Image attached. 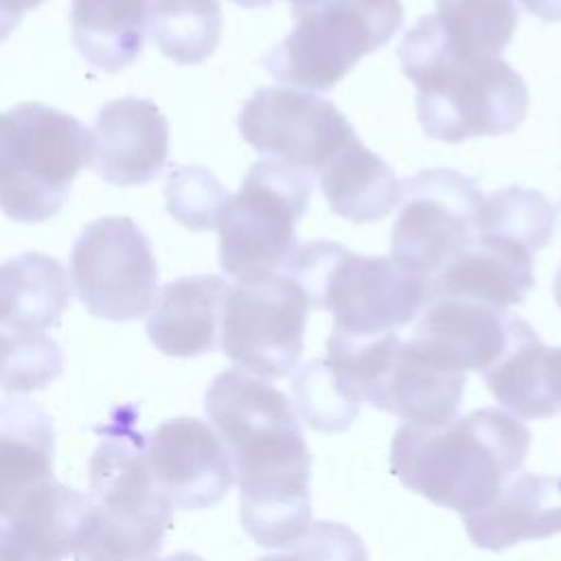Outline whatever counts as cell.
<instances>
[{
    "label": "cell",
    "mask_w": 561,
    "mask_h": 561,
    "mask_svg": "<svg viewBox=\"0 0 561 561\" xmlns=\"http://www.w3.org/2000/svg\"><path fill=\"white\" fill-rule=\"evenodd\" d=\"M239 484V519L261 548H287L311 526V456L285 392L243 368L221 370L204 394Z\"/></svg>",
    "instance_id": "cell-1"
},
{
    "label": "cell",
    "mask_w": 561,
    "mask_h": 561,
    "mask_svg": "<svg viewBox=\"0 0 561 561\" xmlns=\"http://www.w3.org/2000/svg\"><path fill=\"white\" fill-rule=\"evenodd\" d=\"M528 449L530 430L517 416L482 408L438 427L401 425L390 443V465L403 486L465 517L497 497Z\"/></svg>",
    "instance_id": "cell-2"
},
{
    "label": "cell",
    "mask_w": 561,
    "mask_h": 561,
    "mask_svg": "<svg viewBox=\"0 0 561 561\" xmlns=\"http://www.w3.org/2000/svg\"><path fill=\"white\" fill-rule=\"evenodd\" d=\"M403 75L416 88V116L425 136L462 142L471 136L515 131L528 112V88L502 57H458L436 13L419 18L399 46Z\"/></svg>",
    "instance_id": "cell-3"
},
{
    "label": "cell",
    "mask_w": 561,
    "mask_h": 561,
    "mask_svg": "<svg viewBox=\"0 0 561 561\" xmlns=\"http://www.w3.org/2000/svg\"><path fill=\"white\" fill-rule=\"evenodd\" d=\"M280 270L309 298L311 309L333 313V331L381 335L410 324L430 300V280L390 256H366L335 241L298 243Z\"/></svg>",
    "instance_id": "cell-4"
},
{
    "label": "cell",
    "mask_w": 561,
    "mask_h": 561,
    "mask_svg": "<svg viewBox=\"0 0 561 561\" xmlns=\"http://www.w3.org/2000/svg\"><path fill=\"white\" fill-rule=\"evenodd\" d=\"M142 438L110 432L88 462L92 511L75 561H156L173 508L158 493Z\"/></svg>",
    "instance_id": "cell-5"
},
{
    "label": "cell",
    "mask_w": 561,
    "mask_h": 561,
    "mask_svg": "<svg viewBox=\"0 0 561 561\" xmlns=\"http://www.w3.org/2000/svg\"><path fill=\"white\" fill-rule=\"evenodd\" d=\"M90 129L61 110L26 101L0 114V210L20 224L61 210L90 164Z\"/></svg>",
    "instance_id": "cell-6"
},
{
    "label": "cell",
    "mask_w": 561,
    "mask_h": 561,
    "mask_svg": "<svg viewBox=\"0 0 561 561\" xmlns=\"http://www.w3.org/2000/svg\"><path fill=\"white\" fill-rule=\"evenodd\" d=\"M294 28L261 64L278 81L329 92L403 26L401 0H289Z\"/></svg>",
    "instance_id": "cell-7"
},
{
    "label": "cell",
    "mask_w": 561,
    "mask_h": 561,
    "mask_svg": "<svg viewBox=\"0 0 561 561\" xmlns=\"http://www.w3.org/2000/svg\"><path fill=\"white\" fill-rule=\"evenodd\" d=\"M313 178L265 158L254 162L230 195L219 230V265L234 280L278 272L296 241V224L309 206Z\"/></svg>",
    "instance_id": "cell-8"
},
{
    "label": "cell",
    "mask_w": 561,
    "mask_h": 561,
    "mask_svg": "<svg viewBox=\"0 0 561 561\" xmlns=\"http://www.w3.org/2000/svg\"><path fill=\"white\" fill-rule=\"evenodd\" d=\"M309 309L307 294L283 270L234 280L224 298L219 346L237 368L283 379L302 355Z\"/></svg>",
    "instance_id": "cell-9"
},
{
    "label": "cell",
    "mask_w": 561,
    "mask_h": 561,
    "mask_svg": "<svg viewBox=\"0 0 561 561\" xmlns=\"http://www.w3.org/2000/svg\"><path fill=\"white\" fill-rule=\"evenodd\" d=\"M482 199L473 178L447 167L425 169L401 180L390 259L432 280L476 241Z\"/></svg>",
    "instance_id": "cell-10"
},
{
    "label": "cell",
    "mask_w": 561,
    "mask_h": 561,
    "mask_svg": "<svg viewBox=\"0 0 561 561\" xmlns=\"http://www.w3.org/2000/svg\"><path fill=\"white\" fill-rule=\"evenodd\" d=\"M68 272L77 298L103 320H136L151 311L158 296L151 241L129 217L88 224L70 250Z\"/></svg>",
    "instance_id": "cell-11"
},
{
    "label": "cell",
    "mask_w": 561,
    "mask_h": 561,
    "mask_svg": "<svg viewBox=\"0 0 561 561\" xmlns=\"http://www.w3.org/2000/svg\"><path fill=\"white\" fill-rule=\"evenodd\" d=\"M239 131L259 153L311 178L355 136L329 99L291 85L259 88L239 112Z\"/></svg>",
    "instance_id": "cell-12"
},
{
    "label": "cell",
    "mask_w": 561,
    "mask_h": 561,
    "mask_svg": "<svg viewBox=\"0 0 561 561\" xmlns=\"http://www.w3.org/2000/svg\"><path fill=\"white\" fill-rule=\"evenodd\" d=\"M158 493L175 511L208 508L234 484V467L217 432L195 416H175L142 438Z\"/></svg>",
    "instance_id": "cell-13"
},
{
    "label": "cell",
    "mask_w": 561,
    "mask_h": 561,
    "mask_svg": "<svg viewBox=\"0 0 561 561\" xmlns=\"http://www.w3.org/2000/svg\"><path fill=\"white\" fill-rule=\"evenodd\" d=\"M524 318L460 296H430L410 335L454 370L484 373L508 351Z\"/></svg>",
    "instance_id": "cell-14"
},
{
    "label": "cell",
    "mask_w": 561,
    "mask_h": 561,
    "mask_svg": "<svg viewBox=\"0 0 561 561\" xmlns=\"http://www.w3.org/2000/svg\"><path fill=\"white\" fill-rule=\"evenodd\" d=\"M92 169L114 186L151 182L169 158V123L151 99L107 101L90 129Z\"/></svg>",
    "instance_id": "cell-15"
},
{
    "label": "cell",
    "mask_w": 561,
    "mask_h": 561,
    "mask_svg": "<svg viewBox=\"0 0 561 561\" xmlns=\"http://www.w3.org/2000/svg\"><path fill=\"white\" fill-rule=\"evenodd\" d=\"M465 383L467 373L449 368L408 337L397 346L388 370L366 401L410 425L438 427L456 419Z\"/></svg>",
    "instance_id": "cell-16"
},
{
    "label": "cell",
    "mask_w": 561,
    "mask_h": 561,
    "mask_svg": "<svg viewBox=\"0 0 561 561\" xmlns=\"http://www.w3.org/2000/svg\"><path fill=\"white\" fill-rule=\"evenodd\" d=\"M90 511V495L59 482L46 484L0 522V561L70 559Z\"/></svg>",
    "instance_id": "cell-17"
},
{
    "label": "cell",
    "mask_w": 561,
    "mask_h": 561,
    "mask_svg": "<svg viewBox=\"0 0 561 561\" xmlns=\"http://www.w3.org/2000/svg\"><path fill=\"white\" fill-rule=\"evenodd\" d=\"M228 283L217 274H191L167 283L147 318L151 344L169 357H197L219 346Z\"/></svg>",
    "instance_id": "cell-18"
},
{
    "label": "cell",
    "mask_w": 561,
    "mask_h": 561,
    "mask_svg": "<svg viewBox=\"0 0 561 561\" xmlns=\"http://www.w3.org/2000/svg\"><path fill=\"white\" fill-rule=\"evenodd\" d=\"M535 254L500 237H476L432 280L430 296H460L508 309L535 287Z\"/></svg>",
    "instance_id": "cell-19"
},
{
    "label": "cell",
    "mask_w": 561,
    "mask_h": 561,
    "mask_svg": "<svg viewBox=\"0 0 561 561\" xmlns=\"http://www.w3.org/2000/svg\"><path fill=\"white\" fill-rule=\"evenodd\" d=\"M55 425L39 405L7 397L0 401V522L33 493L55 482Z\"/></svg>",
    "instance_id": "cell-20"
},
{
    "label": "cell",
    "mask_w": 561,
    "mask_h": 561,
    "mask_svg": "<svg viewBox=\"0 0 561 561\" xmlns=\"http://www.w3.org/2000/svg\"><path fill=\"white\" fill-rule=\"evenodd\" d=\"M469 539L484 550L561 533V476L519 473L482 511L462 517Z\"/></svg>",
    "instance_id": "cell-21"
},
{
    "label": "cell",
    "mask_w": 561,
    "mask_h": 561,
    "mask_svg": "<svg viewBox=\"0 0 561 561\" xmlns=\"http://www.w3.org/2000/svg\"><path fill=\"white\" fill-rule=\"evenodd\" d=\"M313 178L331 210L353 224L388 217L401 197L394 171L357 136L344 142Z\"/></svg>",
    "instance_id": "cell-22"
},
{
    "label": "cell",
    "mask_w": 561,
    "mask_h": 561,
    "mask_svg": "<svg viewBox=\"0 0 561 561\" xmlns=\"http://www.w3.org/2000/svg\"><path fill=\"white\" fill-rule=\"evenodd\" d=\"M149 0H72L70 33L79 55L103 72H121L142 53Z\"/></svg>",
    "instance_id": "cell-23"
},
{
    "label": "cell",
    "mask_w": 561,
    "mask_h": 561,
    "mask_svg": "<svg viewBox=\"0 0 561 561\" xmlns=\"http://www.w3.org/2000/svg\"><path fill=\"white\" fill-rule=\"evenodd\" d=\"M70 305L64 265L42 252H24L0 263V327L46 331Z\"/></svg>",
    "instance_id": "cell-24"
},
{
    "label": "cell",
    "mask_w": 561,
    "mask_h": 561,
    "mask_svg": "<svg viewBox=\"0 0 561 561\" xmlns=\"http://www.w3.org/2000/svg\"><path fill=\"white\" fill-rule=\"evenodd\" d=\"M546 351L535 329L524 320L508 351L482 373L491 394L517 419H550L559 414L546 381Z\"/></svg>",
    "instance_id": "cell-25"
},
{
    "label": "cell",
    "mask_w": 561,
    "mask_h": 561,
    "mask_svg": "<svg viewBox=\"0 0 561 561\" xmlns=\"http://www.w3.org/2000/svg\"><path fill=\"white\" fill-rule=\"evenodd\" d=\"M149 35L175 64H202L221 39V4L219 0H149Z\"/></svg>",
    "instance_id": "cell-26"
},
{
    "label": "cell",
    "mask_w": 561,
    "mask_h": 561,
    "mask_svg": "<svg viewBox=\"0 0 561 561\" xmlns=\"http://www.w3.org/2000/svg\"><path fill=\"white\" fill-rule=\"evenodd\" d=\"M436 20L458 57H502L519 22L515 0H436Z\"/></svg>",
    "instance_id": "cell-27"
},
{
    "label": "cell",
    "mask_w": 561,
    "mask_h": 561,
    "mask_svg": "<svg viewBox=\"0 0 561 561\" xmlns=\"http://www.w3.org/2000/svg\"><path fill=\"white\" fill-rule=\"evenodd\" d=\"M557 228V210L550 199L524 186H506L484 195L478 213V237L515 241L533 254L546 248Z\"/></svg>",
    "instance_id": "cell-28"
},
{
    "label": "cell",
    "mask_w": 561,
    "mask_h": 561,
    "mask_svg": "<svg viewBox=\"0 0 561 561\" xmlns=\"http://www.w3.org/2000/svg\"><path fill=\"white\" fill-rule=\"evenodd\" d=\"M291 390L300 419L316 432L348 430L362 408V397L327 359L302 364L291 377Z\"/></svg>",
    "instance_id": "cell-29"
},
{
    "label": "cell",
    "mask_w": 561,
    "mask_h": 561,
    "mask_svg": "<svg viewBox=\"0 0 561 561\" xmlns=\"http://www.w3.org/2000/svg\"><path fill=\"white\" fill-rule=\"evenodd\" d=\"M64 370V351L44 331L0 327V388L26 394L46 388Z\"/></svg>",
    "instance_id": "cell-30"
},
{
    "label": "cell",
    "mask_w": 561,
    "mask_h": 561,
    "mask_svg": "<svg viewBox=\"0 0 561 561\" xmlns=\"http://www.w3.org/2000/svg\"><path fill=\"white\" fill-rule=\"evenodd\" d=\"M228 202L230 193L204 167H175L167 175V210L188 230L217 228Z\"/></svg>",
    "instance_id": "cell-31"
},
{
    "label": "cell",
    "mask_w": 561,
    "mask_h": 561,
    "mask_svg": "<svg viewBox=\"0 0 561 561\" xmlns=\"http://www.w3.org/2000/svg\"><path fill=\"white\" fill-rule=\"evenodd\" d=\"M256 561H368L362 537L346 524L322 519L311 522L309 530L285 552L267 554Z\"/></svg>",
    "instance_id": "cell-32"
},
{
    "label": "cell",
    "mask_w": 561,
    "mask_h": 561,
    "mask_svg": "<svg viewBox=\"0 0 561 561\" xmlns=\"http://www.w3.org/2000/svg\"><path fill=\"white\" fill-rule=\"evenodd\" d=\"M546 381H548V392L561 412V346L546 351Z\"/></svg>",
    "instance_id": "cell-33"
},
{
    "label": "cell",
    "mask_w": 561,
    "mask_h": 561,
    "mask_svg": "<svg viewBox=\"0 0 561 561\" xmlns=\"http://www.w3.org/2000/svg\"><path fill=\"white\" fill-rule=\"evenodd\" d=\"M543 22H561V0H515Z\"/></svg>",
    "instance_id": "cell-34"
},
{
    "label": "cell",
    "mask_w": 561,
    "mask_h": 561,
    "mask_svg": "<svg viewBox=\"0 0 561 561\" xmlns=\"http://www.w3.org/2000/svg\"><path fill=\"white\" fill-rule=\"evenodd\" d=\"M42 2H46V0H0V11H2L7 18H11V20H15V22L20 24V22H22V15H24L26 11L39 7Z\"/></svg>",
    "instance_id": "cell-35"
},
{
    "label": "cell",
    "mask_w": 561,
    "mask_h": 561,
    "mask_svg": "<svg viewBox=\"0 0 561 561\" xmlns=\"http://www.w3.org/2000/svg\"><path fill=\"white\" fill-rule=\"evenodd\" d=\"M15 26H18V22L11 20V18H7V15L0 11V42H4V39L13 33Z\"/></svg>",
    "instance_id": "cell-36"
},
{
    "label": "cell",
    "mask_w": 561,
    "mask_h": 561,
    "mask_svg": "<svg viewBox=\"0 0 561 561\" xmlns=\"http://www.w3.org/2000/svg\"><path fill=\"white\" fill-rule=\"evenodd\" d=\"M230 2H234V4H239L243 9H261V7L272 4L274 0H230Z\"/></svg>",
    "instance_id": "cell-37"
},
{
    "label": "cell",
    "mask_w": 561,
    "mask_h": 561,
    "mask_svg": "<svg viewBox=\"0 0 561 561\" xmlns=\"http://www.w3.org/2000/svg\"><path fill=\"white\" fill-rule=\"evenodd\" d=\"M162 561H204L199 554H193V552H175Z\"/></svg>",
    "instance_id": "cell-38"
},
{
    "label": "cell",
    "mask_w": 561,
    "mask_h": 561,
    "mask_svg": "<svg viewBox=\"0 0 561 561\" xmlns=\"http://www.w3.org/2000/svg\"><path fill=\"white\" fill-rule=\"evenodd\" d=\"M552 294H554L557 305L561 307V267H559V272L554 274V280H552Z\"/></svg>",
    "instance_id": "cell-39"
}]
</instances>
